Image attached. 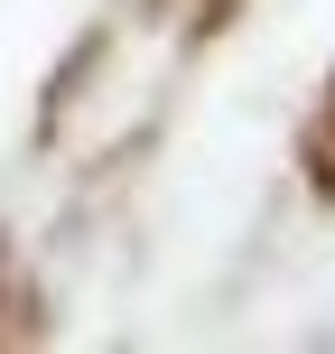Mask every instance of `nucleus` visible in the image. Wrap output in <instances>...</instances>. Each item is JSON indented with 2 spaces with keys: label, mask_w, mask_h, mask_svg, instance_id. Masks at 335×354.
<instances>
[{
  "label": "nucleus",
  "mask_w": 335,
  "mask_h": 354,
  "mask_svg": "<svg viewBox=\"0 0 335 354\" xmlns=\"http://www.w3.org/2000/svg\"><path fill=\"white\" fill-rule=\"evenodd\" d=\"M307 177H317V196H335V103L317 112V140H307Z\"/></svg>",
  "instance_id": "nucleus-1"
}]
</instances>
